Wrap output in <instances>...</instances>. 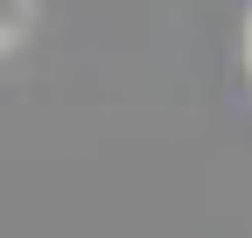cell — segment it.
I'll use <instances>...</instances> for the list:
<instances>
[{
  "label": "cell",
  "instance_id": "6da1fadb",
  "mask_svg": "<svg viewBox=\"0 0 252 238\" xmlns=\"http://www.w3.org/2000/svg\"><path fill=\"white\" fill-rule=\"evenodd\" d=\"M245 63H252V28H245Z\"/></svg>",
  "mask_w": 252,
  "mask_h": 238
}]
</instances>
